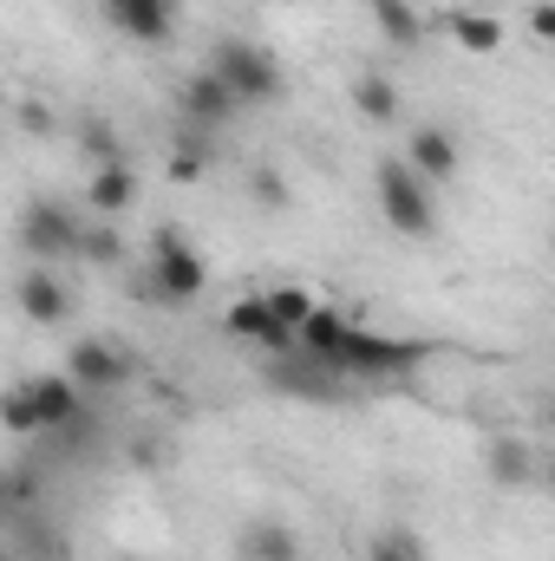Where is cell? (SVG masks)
I'll return each mask as SVG.
<instances>
[{
  "label": "cell",
  "mask_w": 555,
  "mask_h": 561,
  "mask_svg": "<svg viewBox=\"0 0 555 561\" xmlns=\"http://www.w3.org/2000/svg\"><path fill=\"white\" fill-rule=\"evenodd\" d=\"M373 190H380V216H386L406 242H431V236H438V190L418 176L406 157H380V163H373Z\"/></svg>",
  "instance_id": "6da1fadb"
},
{
  "label": "cell",
  "mask_w": 555,
  "mask_h": 561,
  "mask_svg": "<svg viewBox=\"0 0 555 561\" xmlns=\"http://www.w3.org/2000/svg\"><path fill=\"white\" fill-rule=\"evenodd\" d=\"M150 287H157V300H170V307H190V300H203V287H209L203 255L183 242L177 222H157V229H150Z\"/></svg>",
  "instance_id": "7a4b0ae2"
},
{
  "label": "cell",
  "mask_w": 555,
  "mask_h": 561,
  "mask_svg": "<svg viewBox=\"0 0 555 561\" xmlns=\"http://www.w3.org/2000/svg\"><path fill=\"white\" fill-rule=\"evenodd\" d=\"M209 72H223L242 105H275L281 85H287V79H281V59L269 46H256V39H216Z\"/></svg>",
  "instance_id": "3957f363"
},
{
  "label": "cell",
  "mask_w": 555,
  "mask_h": 561,
  "mask_svg": "<svg viewBox=\"0 0 555 561\" xmlns=\"http://www.w3.org/2000/svg\"><path fill=\"white\" fill-rule=\"evenodd\" d=\"M79 242H86V222L66 209V203H53V196H33L26 209H20V249L33 255V262H66V255H79Z\"/></svg>",
  "instance_id": "277c9868"
},
{
  "label": "cell",
  "mask_w": 555,
  "mask_h": 561,
  "mask_svg": "<svg viewBox=\"0 0 555 561\" xmlns=\"http://www.w3.org/2000/svg\"><path fill=\"white\" fill-rule=\"evenodd\" d=\"M223 333L229 340H242V346H262L269 359H287V353H301V333L281 320L275 307L262 300V294H242L229 313H223Z\"/></svg>",
  "instance_id": "5b68a950"
},
{
  "label": "cell",
  "mask_w": 555,
  "mask_h": 561,
  "mask_svg": "<svg viewBox=\"0 0 555 561\" xmlns=\"http://www.w3.org/2000/svg\"><path fill=\"white\" fill-rule=\"evenodd\" d=\"M412 340H393V333H366V327H353L347 333V346H340V373H366V379H393V373H406L418 366Z\"/></svg>",
  "instance_id": "8992f818"
},
{
  "label": "cell",
  "mask_w": 555,
  "mask_h": 561,
  "mask_svg": "<svg viewBox=\"0 0 555 561\" xmlns=\"http://www.w3.org/2000/svg\"><path fill=\"white\" fill-rule=\"evenodd\" d=\"M13 300H20V313H26L33 327H46V333L72 320V294H66V280L53 275L46 262H33L26 275L13 280Z\"/></svg>",
  "instance_id": "52a82bcc"
},
{
  "label": "cell",
  "mask_w": 555,
  "mask_h": 561,
  "mask_svg": "<svg viewBox=\"0 0 555 561\" xmlns=\"http://www.w3.org/2000/svg\"><path fill=\"white\" fill-rule=\"evenodd\" d=\"M406 163H412L431 190H444V183H457L464 150H457V138H451L444 125H412V138H406Z\"/></svg>",
  "instance_id": "ba28073f"
},
{
  "label": "cell",
  "mask_w": 555,
  "mask_h": 561,
  "mask_svg": "<svg viewBox=\"0 0 555 561\" xmlns=\"http://www.w3.org/2000/svg\"><path fill=\"white\" fill-rule=\"evenodd\" d=\"M236 112H242V99H236V85H229L223 72L203 66V72L183 79V118H190V125H209V131H216V125H236Z\"/></svg>",
  "instance_id": "9c48e42d"
},
{
  "label": "cell",
  "mask_w": 555,
  "mask_h": 561,
  "mask_svg": "<svg viewBox=\"0 0 555 561\" xmlns=\"http://www.w3.org/2000/svg\"><path fill=\"white\" fill-rule=\"evenodd\" d=\"M66 373H72L86 392H118V386H132V359H125L118 346H105V340H72Z\"/></svg>",
  "instance_id": "30bf717a"
},
{
  "label": "cell",
  "mask_w": 555,
  "mask_h": 561,
  "mask_svg": "<svg viewBox=\"0 0 555 561\" xmlns=\"http://www.w3.org/2000/svg\"><path fill=\"white\" fill-rule=\"evenodd\" d=\"M105 20L138 46H163L177 33V0H105Z\"/></svg>",
  "instance_id": "8fae6325"
},
{
  "label": "cell",
  "mask_w": 555,
  "mask_h": 561,
  "mask_svg": "<svg viewBox=\"0 0 555 561\" xmlns=\"http://www.w3.org/2000/svg\"><path fill=\"white\" fill-rule=\"evenodd\" d=\"M132 203H138V170H132L125 157L92 163V176H86V209H92L99 222H112V216H125Z\"/></svg>",
  "instance_id": "7c38bea8"
},
{
  "label": "cell",
  "mask_w": 555,
  "mask_h": 561,
  "mask_svg": "<svg viewBox=\"0 0 555 561\" xmlns=\"http://www.w3.org/2000/svg\"><path fill=\"white\" fill-rule=\"evenodd\" d=\"M26 399H33V412H39V431H72L79 424V399H86V386L72 379V373H46V379H26Z\"/></svg>",
  "instance_id": "4fadbf2b"
},
{
  "label": "cell",
  "mask_w": 555,
  "mask_h": 561,
  "mask_svg": "<svg viewBox=\"0 0 555 561\" xmlns=\"http://www.w3.org/2000/svg\"><path fill=\"white\" fill-rule=\"evenodd\" d=\"M236 561H301V536L275 516H256L236 529Z\"/></svg>",
  "instance_id": "5bb4252c"
},
{
  "label": "cell",
  "mask_w": 555,
  "mask_h": 561,
  "mask_svg": "<svg viewBox=\"0 0 555 561\" xmlns=\"http://www.w3.org/2000/svg\"><path fill=\"white\" fill-rule=\"evenodd\" d=\"M484 477H490L497 490H530L543 470H536V457H530L523 437H490V444H484Z\"/></svg>",
  "instance_id": "9a60e30c"
},
{
  "label": "cell",
  "mask_w": 555,
  "mask_h": 561,
  "mask_svg": "<svg viewBox=\"0 0 555 561\" xmlns=\"http://www.w3.org/2000/svg\"><path fill=\"white\" fill-rule=\"evenodd\" d=\"M347 99H353V112L366 118V125H399V85L386 79V72H353V85H347Z\"/></svg>",
  "instance_id": "2e32d148"
},
{
  "label": "cell",
  "mask_w": 555,
  "mask_h": 561,
  "mask_svg": "<svg viewBox=\"0 0 555 561\" xmlns=\"http://www.w3.org/2000/svg\"><path fill=\"white\" fill-rule=\"evenodd\" d=\"M347 333H353V320H347V313L314 307V320L301 327V353H307V359H320L327 373H340V346H347Z\"/></svg>",
  "instance_id": "e0dca14e"
},
{
  "label": "cell",
  "mask_w": 555,
  "mask_h": 561,
  "mask_svg": "<svg viewBox=\"0 0 555 561\" xmlns=\"http://www.w3.org/2000/svg\"><path fill=\"white\" fill-rule=\"evenodd\" d=\"M366 13H373V26H380L386 46H399V53H418L424 46V20H418L412 0H366Z\"/></svg>",
  "instance_id": "ac0fdd59"
},
{
  "label": "cell",
  "mask_w": 555,
  "mask_h": 561,
  "mask_svg": "<svg viewBox=\"0 0 555 561\" xmlns=\"http://www.w3.org/2000/svg\"><path fill=\"white\" fill-rule=\"evenodd\" d=\"M444 33H451L457 53H477V59L503 53V20L497 13H444Z\"/></svg>",
  "instance_id": "d6986e66"
},
{
  "label": "cell",
  "mask_w": 555,
  "mask_h": 561,
  "mask_svg": "<svg viewBox=\"0 0 555 561\" xmlns=\"http://www.w3.org/2000/svg\"><path fill=\"white\" fill-rule=\"evenodd\" d=\"M262 300L275 307V313H281V320H287V327H294V333H301V327L314 320V307H320V300H314L307 287H294V280H275V287H269Z\"/></svg>",
  "instance_id": "ffe728a7"
},
{
  "label": "cell",
  "mask_w": 555,
  "mask_h": 561,
  "mask_svg": "<svg viewBox=\"0 0 555 561\" xmlns=\"http://www.w3.org/2000/svg\"><path fill=\"white\" fill-rule=\"evenodd\" d=\"M249 203H262V209H287L294 203V190H287V176H281L275 163H256L249 170Z\"/></svg>",
  "instance_id": "44dd1931"
},
{
  "label": "cell",
  "mask_w": 555,
  "mask_h": 561,
  "mask_svg": "<svg viewBox=\"0 0 555 561\" xmlns=\"http://www.w3.org/2000/svg\"><path fill=\"white\" fill-rule=\"evenodd\" d=\"M366 561H424V542H418L412 529H380L366 542Z\"/></svg>",
  "instance_id": "7402d4cb"
},
{
  "label": "cell",
  "mask_w": 555,
  "mask_h": 561,
  "mask_svg": "<svg viewBox=\"0 0 555 561\" xmlns=\"http://www.w3.org/2000/svg\"><path fill=\"white\" fill-rule=\"evenodd\" d=\"M79 255H86V262H99V268H112V262L125 255V242H118V229H112V222H86Z\"/></svg>",
  "instance_id": "603a6c76"
},
{
  "label": "cell",
  "mask_w": 555,
  "mask_h": 561,
  "mask_svg": "<svg viewBox=\"0 0 555 561\" xmlns=\"http://www.w3.org/2000/svg\"><path fill=\"white\" fill-rule=\"evenodd\" d=\"M0 419H7V431H13V437H46V431H39V412H33V399H26V386H13V392H7Z\"/></svg>",
  "instance_id": "cb8c5ba5"
},
{
  "label": "cell",
  "mask_w": 555,
  "mask_h": 561,
  "mask_svg": "<svg viewBox=\"0 0 555 561\" xmlns=\"http://www.w3.org/2000/svg\"><path fill=\"white\" fill-rule=\"evenodd\" d=\"M79 144H86V157H92V163H112V157H125V150H118V138H112L105 125H86V131H79Z\"/></svg>",
  "instance_id": "d4e9b609"
},
{
  "label": "cell",
  "mask_w": 555,
  "mask_h": 561,
  "mask_svg": "<svg viewBox=\"0 0 555 561\" xmlns=\"http://www.w3.org/2000/svg\"><path fill=\"white\" fill-rule=\"evenodd\" d=\"M203 170H209V157H203V150H177V157H170V183H196Z\"/></svg>",
  "instance_id": "484cf974"
},
{
  "label": "cell",
  "mask_w": 555,
  "mask_h": 561,
  "mask_svg": "<svg viewBox=\"0 0 555 561\" xmlns=\"http://www.w3.org/2000/svg\"><path fill=\"white\" fill-rule=\"evenodd\" d=\"M20 131H26V138H46V131H53V112H46L39 99H26V105H20Z\"/></svg>",
  "instance_id": "4316f807"
},
{
  "label": "cell",
  "mask_w": 555,
  "mask_h": 561,
  "mask_svg": "<svg viewBox=\"0 0 555 561\" xmlns=\"http://www.w3.org/2000/svg\"><path fill=\"white\" fill-rule=\"evenodd\" d=\"M523 20H530V33H536V39H550V46H555V0H536Z\"/></svg>",
  "instance_id": "83f0119b"
},
{
  "label": "cell",
  "mask_w": 555,
  "mask_h": 561,
  "mask_svg": "<svg viewBox=\"0 0 555 561\" xmlns=\"http://www.w3.org/2000/svg\"><path fill=\"white\" fill-rule=\"evenodd\" d=\"M543 483H550V496H555V457H550V463H543Z\"/></svg>",
  "instance_id": "f1b7e54d"
},
{
  "label": "cell",
  "mask_w": 555,
  "mask_h": 561,
  "mask_svg": "<svg viewBox=\"0 0 555 561\" xmlns=\"http://www.w3.org/2000/svg\"><path fill=\"white\" fill-rule=\"evenodd\" d=\"M550 255H555V229H550Z\"/></svg>",
  "instance_id": "f546056e"
}]
</instances>
